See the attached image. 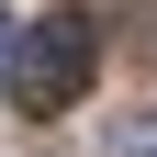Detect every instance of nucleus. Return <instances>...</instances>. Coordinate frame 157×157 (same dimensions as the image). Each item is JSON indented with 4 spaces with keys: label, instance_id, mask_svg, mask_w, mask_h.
<instances>
[{
    "label": "nucleus",
    "instance_id": "nucleus-1",
    "mask_svg": "<svg viewBox=\"0 0 157 157\" xmlns=\"http://www.w3.org/2000/svg\"><path fill=\"white\" fill-rule=\"evenodd\" d=\"M90 56H101L90 11H45V23H23L0 45V67H11V101L23 112H67L78 90H90Z\"/></svg>",
    "mask_w": 157,
    "mask_h": 157
},
{
    "label": "nucleus",
    "instance_id": "nucleus-2",
    "mask_svg": "<svg viewBox=\"0 0 157 157\" xmlns=\"http://www.w3.org/2000/svg\"><path fill=\"white\" fill-rule=\"evenodd\" d=\"M124 157H157V112H135V124H124Z\"/></svg>",
    "mask_w": 157,
    "mask_h": 157
},
{
    "label": "nucleus",
    "instance_id": "nucleus-3",
    "mask_svg": "<svg viewBox=\"0 0 157 157\" xmlns=\"http://www.w3.org/2000/svg\"><path fill=\"white\" fill-rule=\"evenodd\" d=\"M0 45H11V34H0Z\"/></svg>",
    "mask_w": 157,
    "mask_h": 157
}]
</instances>
